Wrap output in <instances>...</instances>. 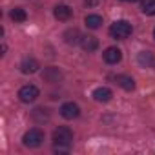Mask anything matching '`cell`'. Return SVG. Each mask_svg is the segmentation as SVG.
Segmentation results:
<instances>
[{"instance_id": "1", "label": "cell", "mask_w": 155, "mask_h": 155, "mask_svg": "<svg viewBox=\"0 0 155 155\" xmlns=\"http://www.w3.org/2000/svg\"><path fill=\"white\" fill-rule=\"evenodd\" d=\"M71 142H73V131L69 128L62 126L53 131V144L57 151H66L71 146Z\"/></svg>"}, {"instance_id": "2", "label": "cell", "mask_w": 155, "mask_h": 155, "mask_svg": "<svg viewBox=\"0 0 155 155\" xmlns=\"http://www.w3.org/2000/svg\"><path fill=\"white\" fill-rule=\"evenodd\" d=\"M110 35H111L113 38L124 40V38H128V37L131 35V24L126 22V20H117V22L111 24V28H110Z\"/></svg>"}, {"instance_id": "3", "label": "cell", "mask_w": 155, "mask_h": 155, "mask_svg": "<svg viewBox=\"0 0 155 155\" xmlns=\"http://www.w3.org/2000/svg\"><path fill=\"white\" fill-rule=\"evenodd\" d=\"M22 142H24V146H28V148H38V146L44 142V131L38 130V128H33V130H29V131L24 133Z\"/></svg>"}, {"instance_id": "4", "label": "cell", "mask_w": 155, "mask_h": 155, "mask_svg": "<svg viewBox=\"0 0 155 155\" xmlns=\"http://www.w3.org/2000/svg\"><path fill=\"white\" fill-rule=\"evenodd\" d=\"M38 95H40V91H38V88H37V86H33V84L22 86V88H20V91H18V99H20L22 102H26V104L35 102V101L38 99Z\"/></svg>"}, {"instance_id": "5", "label": "cell", "mask_w": 155, "mask_h": 155, "mask_svg": "<svg viewBox=\"0 0 155 155\" xmlns=\"http://www.w3.org/2000/svg\"><path fill=\"white\" fill-rule=\"evenodd\" d=\"M60 115L64 119H68V120H73V119H77L81 115V108L77 106L75 102H66V104L60 106Z\"/></svg>"}, {"instance_id": "6", "label": "cell", "mask_w": 155, "mask_h": 155, "mask_svg": "<svg viewBox=\"0 0 155 155\" xmlns=\"http://www.w3.org/2000/svg\"><path fill=\"white\" fill-rule=\"evenodd\" d=\"M120 58H122V51L115 46H111L104 51V60L108 64H117V62H120Z\"/></svg>"}, {"instance_id": "7", "label": "cell", "mask_w": 155, "mask_h": 155, "mask_svg": "<svg viewBox=\"0 0 155 155\" xmlns=\"http://www.w3.org/2000/svg\"><path fill=\"white\" fill-rule=\"evenodd\" d=\"M115 82H117L122 90H126V91L135 90V81L131 79V77H128V75H117V77H115Z\"/></svg>"}, {"instance_id": "8", "label": "cell", "mask_w": 155, "mask_h": 155, "mask_svg": "<svg viewBox=\"0 0 155 155\" xmlns=\"http://www.w3.org/2000/svg\"><path fill=\"white\" fill-rule=\"evenodd\" d=\"M81 46H82V49L84 51H95L97 48H99V40L95 38V37H91V35H86V37H82L81 38V42H79Z\"/></svg>"}, {"instance_id": "9", "label": "cell", "mask_w": 155, "mask_h": 155, "mask_svg": "<svg viewBox=\"0 0 155 155\" xmlns=\"http://www.w3.org/2000/svg\"><path fill=\"white\" fill-rule=\"evenodd\" d=\"M38 68H40V66H38V62H37L35 58H24V60L20 62V71L26 73V75L38 71Z\"/></svg>"}, {"instance_id": "10", "label": "cell", "mask_w": 155, "mask_h": 155, "mask_svg": "<svg viewBox=\"0 0 155 155\" xmlns=\"http://www.w3.org/2000/svg\"><path fill=\"white\" fill-rule=\"evenodd\" d=\"M69 17H71V9H69V6H66V4H58V6L55 8V18H57V20L66 22V20H69Z\"/></svg>"}, {"instance_id": "11", "label": "cell", "mask_w": 155, "mask_h": 155, "mask_svg": "<svg viewBox=\"0 0 155 155\" xmlns=\"http://www.w3.org/2000/svg\"><path fill=\"white\" fill-rule=\"evenodd\" d=\"M111 97H113V93L108 88H97L93 91V99L97 102H108V101H111Z\"/></svg>"}, {"instance_id": "12", "label": "cell", "mask_w": 155, "mask_h": 155, "mask_svg": "<svg viewBox=\"0 0 155 155\" xmlns=\"http://www.w3.org/2000/svg\"><path fill=\"white\" fill-rule=\"evenodd\" d=\"M137 60H139V64L142 68H153V64H155V58H153V55L150 51H140Z\"/></svg>"}, {"instance_id": "13", "label": "cell", "mask_w": 155, "mask_h": 155, "mask_svg": "<svg viewBox=\"0 0 155 155\" xmlns=\"http://www.w3.org/2000/svg\"><path fill=\"white\" fill-rule=\"evenodd\" d=\"M84 24H86L90 29H99L101 24H102V17H99V15H88V17L84 18Z\"/></svg>"}, {"instance_id": "14", "label": "cell", "mask_w": 155, "mask_h": 155, "mask_svg": "<svg viewBox=\"0 0 155 155\" xmlns=\"http://www.w3.org/2000/svg\"><path fill=\"white\" fill-rule=\"evenodd\" d=\"M44 79H46L48 82H58V79H60V71H58L57 68H48V69L44 71Z\"/></svg>"}, {"instance_id": "15", "label": "cell", "mask_w": 155, "mask_h": 155, "mask_svg": "<svg viewBox=\"0 0 155 155\" xmlns=\"http://www.w3.org/2000/svg\"><path fill=\"white\" fill-rule=\"evenodd\" d=\"M64 38H66L68 44H77V42H81L82 37L79 35V31H77V29H69V31L64 33Z\"/></svg>"}, {"instance_id": "16", "label": "cell", "mask_w": 155, "mask_h": 155, "mask_svg": "<svg viewBox=\"0 0 155 155\" xmlns=\"http://www.w3.org/2000/svg\"><path fill=\"white\" fill-rule=\"evenodd\" d=\"M9 17H11V20H15V22H24V20L28 18L26 11H24L22 8H15V9H11Z\"/></svg>"}, {"instance_id": "17", "label": "cell", "mask_w": 155, "mask_h": 155, "mask_svg": "<svg viewBox=\"0 0 155 155\" xmlns=\"http://www.w3.org/2000/svg\"><path fill=\"white\" fill-rule=\"evenodd\" d=\"M142 13L148 17L155 15V0H144L142 2Z\"/></svg>"}, {"instance_id": "18", "label": "cell", "mask_w": 155, "mask_h": 155, "mask_svg": "<svg viewBox=\"0 0 155 155\" xmlns=\"http://www.w3.org/2000/svg\"><path fill=\"white\" fill-rule=\"evenodd\" d=\"M86 6H97V0H86Z\"/></svg>"}, {"instance_id": "19", "label": "cell", "mask_w": 155, "mask_h": 155, "mask_svg": "<svg viewBox=\"0 0 155 155\" xmlns=\"http://www.w3.org/2000/svg\"><path fill=\"white\" fill-rule=\"evenodd\" d=\"M124 2H137V0H124Z\"/></svg>"}, {"instance_id": "20", "label": "cell", "mask_w": 155, "mask_h": 155, "mask_svg": "<svg viewBox=\"0 0 155 155\" xmlns=\"http://www.w3.org/2000/svg\"><path fill=\"white\" fill-rule=\"evenodd\" d=\"M153 38H155V31H153Z\"/></svg>"}]
</instances>
